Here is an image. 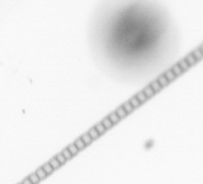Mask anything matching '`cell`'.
<instances>
[{
    "instance_id": "2e32d148",
    "label": "cell",
    "mask_w": 203,
    "mask_h": 184,
    "mask_svg": "<svg viewBox=\"0 0 203 184\" xmlns=\"http://www.w3.org/2000/svg\"><path fill=\"white\" fill-rule=\"evenodd\" d=\"M55 157L57 159V160L61 163V164L62 166L65 164L66 163V162H67V160L65 158V157L64 156V155H62V154L61 153H60L57 154Z\"/></svg>"
},
{
    "instance_id": "277c9868",
    "label": "cell",
    "mask_w": 203,
    "mask_h": 184,
    "mask_svg": "<svg viewBox=\"0 0 203 184\" xmlns=\"http://www.w3.org/2000/svg\"><path fill=\"white\" fill-rule=\"evenodd\" d=\"M48 162L51 164V166L53 167L54 171H56V170L58 169L62 166L61 163L55 158V157H53L52 159H51Z\"/></svg>"
},
{
    "instance_id": "8fae6325",
    "label": "cell",
    "mask_w": 203,
    "mask_h": 184,
    "mask_svg": "<svg viewBox=\"0 0 203 184\" xmlns=\"http://www.w3.org/2000/svg\"><path fill=\"white\" fill-rule=\"evenodd\" d=\"M94 127V128H95V129L98 132V133L100 134V135H102L104 134L106 132V131H107L106 129L105 128V126L102 123V122H100V123H98L97 125H96Z\"/></svg>"
},
{
    "instance_id": "30bf717a",
    "label": "cell",
    "mask_w": 203,
    "mask_h": 184,
    "mask_svg": "<svg viewBox=\"0 0 203 184\" xmlns=\"http://www.w3.org/2000/svg\"><path fill=\"white\" fill-rule=\"evenodd\" d=\"M29 179L30 180V181L32 182L33 184H39V182L41 181L39 179V178L37 176L35 172L31 173L28 176Z\"/></svg>"
},
{
    "instance_id": "ac0fdd59",
    "label": "cell",
    "mask_w": 203,
    "mask_h": 184,
    "mask_svg": "<svg viewBox=\"0 0 203 184\" xmlns=\"http://www.w3.org/2000/svg\"><path fill=\"white\" fill-rule=\"evenodd\" d=\"M135 97H136V98L138 99V100L141 103H143L145 102L148 99V98L146 97V95L144 94V92L143 91L139 92Z\"/></svg>"
},
{
    "instance_id": "e0dca14e",
    "label": "cell",
    "mask_w": 203,
    "mask_h": 184,
    "mask_svg": "<svg viewBox=\"0 0 203 184\" xmlns=\"http://www.w3.org/2000/svg\"><path fill=\"white\" fill-rule=\"evenodd\" d=\"M157 82L160 85L161 87H165L169 82V81L165 76H161L160 77H159L157 80Z\"/></svg>"
},
{
    "instance_id": "5b68a950",
    "label": "cell",
    "mask_w": 203,
    "mask_h": 184,
    "mask_svg": "<svg viewBox=\"0 0 203 184\" xmlns=\"http://www.w3.org/2000/svg\"><path fill=\"white\" fill-rule=\"evenodd\" d=\"M87 132L93 141L96 140L100 136V134L98 133V132L96 131V129H95L94 127H93V128L90 129Z\"/></svg>"
},
{
    "instance_id": "7c38bea8",
    "label": "cell",
    "mask_w": 203,
    "mask_h": 184,
    "mask_svg": "<svg viewBox=\"0 0 203 184\" xmlns=\"http://www.w3.org/2000/svg\"><path fill=\"white\" fill-rule=\"evenodd\" d=\"M143 92H144V94L146 95V97L148 98L152 97L155 93L150 86H148V87H145L144 89V90L143 91Z\"/></svg>"
},
{
    "instance_id": "3957f363",
    "label": "cell",
    "mask_w": 203,
    "mask_h": 184,
    "mask_svg": "<svg viewBox=\"0 0 203 184\" xmlns=\"http://www.w3.org/2000/svg\"><path fill=\"white\" fill-rule=\"evenodd\" d=\"M80 138H81V139L83 140V141L85 143V144L86 145L87 147L90 146L93 143V140L90 137V136L89 135L88 132H86V133L83 134L82 136H81Z\"/></svg>"
},
{
    "instance_id": "ba28073f",
    "label": "cell",
    "mask_w": 203,
    "mask_h": 184,
    "mask_svg": "<svg viewBox=\"0 0 203 184\" xmlns=\"http://www.w3.org/2000/svg\"><path fill=\"white\" fill-rule=\"evenodd\" d=\"M67 148L70 151V152L71 153V154L73 155V156L74 157L77 154H78V153H79L80 150L78 149V148L76 146V145L74 144V143H72L71 144H70L69 146L67 147Z\"/></svg>"
},
{
    "instance_id": "8992f818",
    "label": "cell",
    "mask_w": 203,
    "mask_h": 184,
    "mask_svg": "<svg viewBox=\"0 0 203 184\" xmlns=\"http://www.w3.org/2000/svg\"><path fill=\"white\" fill-rule=\"evenodd\" d=\"M41 167L43 168V169L44 170L45 172L46 173V174L48 176L51 175L54 171H54V169H53V167L49 163V162L45 163Z\"/></svg>"
},
{
    "instance_id": "6da1fadb",
    "label": "cell",
    "mask_w": 203,
    "mask_h": 184,
    "mask_svg": "<svg viewBox=\"0 0 203 184\" xmlns=\"http://www.w3.org/2000/svg\"><path fill=\"white\" fill-rule=\"evenodd\" d=\"M35 172L41 181L45 179L48 176V175L46 174L42 167H39V168H37Z\"/></svg>"
},
{
    "instance_id": "9c48e42d",
    "label": "cell",
    "mask_w": 203,
    "mask_h": 184,
    "mask_svg": "<svg viewBox=\"0 0 203 184\" xmlns=\"http://www.w3.org/2000/svg\"><path fill=\"white\" fill-rule=\"evenodd\" d=\"M101 122L103 124V125L105 126V128L106 129V130L110 129L111 128H112L113 126L114 125L108 117L103 119V120Z\"/></svg>"
},
{
    "instance_id": "9a60e30c",
    "label": "cell",
    "mask_w": 203,
    "mask_h": 184,
    "mask_svg": "<svg viewBox=\"0 0 203 184\" xmlns=\"http://www.w3.org/2000/svg\"><path fill=\"white\" fill-rule=\"evenodd\" d=\"M130 104L132 105L134 108H135L140 106L141 103L138 100V99L136 98V97H134L130 99L129 101Z\"/></svg>"
},
{
    "instance_id": "4fadbf2b",
    "label": "cell",
    "mask_w": 203,
    "mask_h": 184,
    "mask_svg": "<svg viewBox=\"0 0 203 184\" xmlns=\"http://www.w3.org/2000/svg\"><path fill=\"white\" fill-rule=\"evenodd\" d=\"M108 118H109V119L114 125L116 124L121 120L115 112H113L111 113V114L108 116Z\"/></svg>"
},
{
    "instance_id": "603a6c76",
    "label": "cell",
    "mask_w": 203,
    "mask_h": 184,
    "mask_svg": "<svg viewBox=\"0 0 203 184\" xmlns=\"http://www.w3.org/2000/svg\"><path fill=\"white\" fill-rule=\"evenodd\" d=\"M17 184H22V183H21V182H19V183H18Z\"/></svg>"
},
{
    "instance_id": "ffe728a7",
    "label": "cell",
    "mask_w": 203,
    "mask_h": 184,
    "mask_svg": "<svg viewBox=\"0 0 203 184\" xmlns=\"http://www.w3.org/2000/svg\"><path fill=\"white\" fill-rule=\"evenodd\" d=\"M122 107L124 108V109L127 113V114H129V113L132 112V110H134L133 107L132 106V105L130 104V103L129 101L126 102L125 103H124Z\"/></svg>"
},
{
    "instance_id": "7402d4cb",
    "label": "cell",
    "mask_w": 203,
    "mask_h": 184,
    "mask_svg": "<svg viewBox=\"0 0 203 184\" xmlns=\"http://www.w3.org/2000/svg\"><path fill=\"white\" fill-rule=\"evenodd\" d=\"M21 182L22 183V184H33L28 177H26L25 178H24Z\"/></svg>"
},
{
    "instance_id": "7a4b0ae2",
    "label": "cell",
    "mask_w": 203,
    "mask_h": 184,
    "mask_svg": "<svg viewBox=\"0 0 203 184\" xmlns=\"http://www.w3.org/2000/svg\"><path fill=\"white\" fill-rule=\"evenodd\" d=\"M76 146L78 148V149L80 151H82L85 150L86 148V145L85 144V143L83 141V140L81 139V138H78L77 139H76L74 142Z\"/></svg>"
},
{
    "instance_id": "5bb4252c",
    "label": "cell",
    "mask_w": 203,
    "mask_h": 184,
    "mask_svg": "<svg viewBox=\"0 0 203 184\" xmlns=\"http://www.w3.org/2000/svg\"><path fill=\"white\" fill-rule=\"evenodd\" d=\"M61 153L62 154V155L65 157V158L68 160H70L73 158V155L71 154V153L70 152V151L68 150L67 148L63 149L61 151Z\"/></svg>"
},
{
    "instance_id": "44dd1931",
    "label": "cell",
    "mask_w": 203,
    "mask_h": 184,
    "mask_svg": "<svg viewBox=\"0 0 203 184\" xmlns=\"http://www.w3.org/2000/svg\"><path fill=\"white\" fill-rule=\"evenodd\" d=\"M165 76L166 78V79H168V81H170L175 78L173 73L172 71H170V70H169V71H168L166 73Z\"/></svg>"
},
{
    "instance_id": "d6986e66",
    "label": "cell",
    "mask_w": 203,
    "mask_h": 184,
    "mask_svg": "<svg viewBox=\"0 0 203 184\" xmlns=\"http://www.w3.org/2000/svg\"><path fill=\"white\" fill-rule=\"evenodd\" d=\"M150 87L153 89V90L155 91V92H157L161 89V87L159 83L157 81H155L151 83Z\"/></svg>"
},
{
    "instance_id": "52a82bcc",
    "label": "cell",
    "mask_w": 203,
    "mask_h": 184,
    "mask_svg": "<svg viewBox=\"0 0 203 184\" xmlns=\"http://www.w3.org/2000/svg\"><path fill=\"white\" fill-rule=\"evenodd\" d=\"M115 112L116 113V115L118 116V117L120 118V119L124 118L128 115L127 113L125 111V110L122 106L118 108Z\"/></svg>"
}]
</instances>
